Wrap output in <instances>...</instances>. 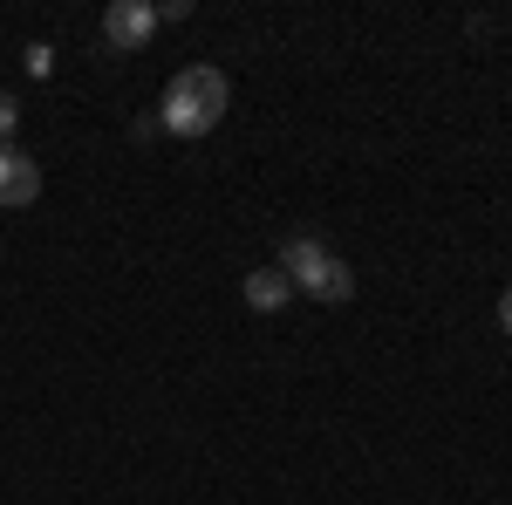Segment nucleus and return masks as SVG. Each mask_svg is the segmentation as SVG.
<instances>
[{"mask_svg":"<svg viewBox=\"0 0 512 505\" xmlns=\"http://www.w3.org/2000/svg\"><path fill=\"white\" fill-rule=\"evenodd\" d=\"M41 198V164L28 151H14V144H0V205H35Z\"/></svg>","mask_w":512,"mask_h":505,"instance_id":"nucleus-4","label":"nucleus"},{"mask_svg":"<svg viewBox=\"0 0 512 505\" xmlns=\"http://www.w3.org/2000/svg\"><path fill=\"white\" fill-rule=\"evenodd\" d=\"M14 123H21V103H14V96H0V144L14 137Z\"/></svg>","mask_w":512,"mask_h":505,"instance_id":"nucleus-7","label":"nucleus"},{"mask_svg":"<svg viewBox=\"0 0 512 505\" xmlns=\"http://www.w3.org/2000/svg\"><path fill=\"white\" fill-rule=\"evenodd\" d=\"M226 103H233L226 69L192 62V69L171 76V89H164V103H158V123H164V137H212L219 117H226Z\"/></svg>","mask_w":512,"mask_h":505,"instance_id":"nucleus-1","label":"nucleus"},{"mask_svg":"<svg viewBox=\"0 0 512 505\" xmlns=\"http://www.w3.org/2000/svg\"><path fill=\"white\" fill-rule=\"evenodd\" d=\"M274 267L294 280V294H308V301H321V308H335V301H349V294H355L349 260H335V253H328L315 233H294L287 246H280Z\"/></svg>","mask_w":512,"mask_h":505,"instance_id":"nucleus-2","label":"nucleus"},{"mask_svg":"<svg viewBox=\"0 0 512 505\" xmlns=\"http://www.w3.org/2000/svg\"><path fill=\"white\" fill-rule=\"evenodd\" d=\"M499 328H506V335H512V287H506V294H499Z\"/></svg>","mask_w":512,"mask_h":505,"instance_id":"nucleus-8","label":"nucleus"},{"mask_svg":"<svg viewBox=\"0 0 512 505\" xmlns=\"http://www.w3.org/2000/svg\"><path fill=\"white\" fill-rule=\"evenodd\" d=\"M151 35H158V7H151V0H110V14H103V41H110L117 55H137Z\"/></svg>","mask_w":512,"mask_h":505,"instance_id":"nucleus-3","label":"nucleus"},{"mask_svg":"<svg viewBox=\"0 0 512 505\" xmlns=\"http://www.w3.org/2000/svg\"><path fill=\"white\" fill-rule=\"evenodd\" d=\"M21 69H28V76H55V48H48V41H28V48H21Z\"/></svg>","mask_w":512,"mask_h":505,"instance_id":"nucleus-6","label":"nucleus"},{"mask_svg":"<svg viewBox=\"0 0 512 505\" xmlns=\"http://www.w3.org/2000/svg\"><path fill=\"white\" fill-rule=\"evenodd\" d=\"M239 294H246V308H253V314H280L287 301H294V280H287L280 267H253Z\"/></svg>","mask_w":512,"mask_h":505,"instance_id":"nucleus-5","label":"nucleus"}]
</instances>
